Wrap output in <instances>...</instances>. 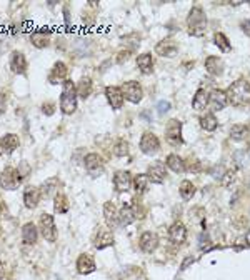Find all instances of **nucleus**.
<instances>
[{
    "instance_id": "nucleus-34",
    "label": "nucleus",
    "mask_w": 250,
    "mask_h": 280,
    "mask_svg": "<svg viewBox=\"0 0 250 280\" xmlns=\"http://www.w3.org/2000/svg\"><path fill=\"white\" fill-rule=\"evenodd\" d=\"M249 135V127L247 125H242V123H235L232 128H230V137L233 140H237V142H240V140H245Z\"/></svg>"
},
{
    "instance_id": "nucleus-39",
    "label": "nucleus",
    "mask_w": 250,
    "mask_h": 280,
    "mask_svg": "<svg viewBox=\"0 0 250 280\" xmlns=\"http://www.w3.org/2000/svg\"><path fill=\"white\" fill-rule=\"evenodd\" d=\"M128 154V142L125 139H119L114 145V155L117 157H125Z\"/></svg>"
},
{
    "instance_id": "nucleus-9",
    "label": "nucleus",
    "mask_w": 250,
    "mask_h": 280,
    "mask_svg": "<svg viewBox=\"0 0 250 280\" xmlns=\"http://www.w3.org/2000/svg\"><path fill=\"white\" fill-rule=\"evenodd\" d=\"M122 92H124L125 99H127L128 102H132V104H139L140 100H142V97H143L142 87H140V84H139V82H135V80H130V82H127V84H124Z\"/></svg>"
},
{
    "instance_id": "nucleus-32",
    "label": "nucleus",
    "mask_w": 250,
    "mask_h": 280,
    "mask_svg": "<svg viewBox=\"0 0 250 280\" xmlns=\"http://www.w3.org/2000/svg\"><path fill=\"white\" fill-rule=\"evenodd\" d=\"M200 125L207 132H214L218 125V120L215 119V115H214L212 112H207L205 115L200 117Z\"/></svg>"
},
{
    "instance_id": "nucleus-1",
    "label": "nucleus",
    "mask_w": 250,
    "mask_h": 280,
    "mask_svg": "<svg viewBox=\"0 0 250 280\" xmlns=\"http://www.w3.org/2000/svg\"><path fill=\"white\" fill-rule=\"evenodd\" d=\"M229 102L235 107H242V105L250 104V82L245 79L235 80L227 90Z\"/></svg>"
},
{
    "instance_id": "nucleus-43",
    "label": "nucleus",
    "mask_w": 250,
    "mask_h": 280,
    "mask_svg": "<svg viewBox=\"0 0 250 280\" xmlns=\"http://www.w3.org/2000/svg\"><path fill=\"white\" fill-rule=\"evenodd\" d=\"M169 108H170V104L165 102V100H162V102L157 104V112H159L160 115H163L165 112H169Z\"/></svg>"
},
{
    "instance_id": "nucleus-42",
    "label": "nucleus",
    "mask_w": 250,
    "mask_h": 280,
    "mask_svg": "<svg viewBox=\"0 0 250 280\" xmlns=\"http://www.w3.org/2000/svg\"><path fill=\"white\" fill-rule=\"evenodd\" d=\"M130 53H132V49L120 50V52H119V57H117V62H119V64H122V62L128 60V57H130Z\"/></svg>"
},
{
    "instance_id": "nucleus-5",
    "label": "nucleus",
    "mask_w": 250,
    "mask_h": 280,
    "mask_svg": "<svg viewBox=\"0 0 250 280\" xmlns=\"http://www.w3.org/2000/svg\"><path fill=\"white\" fill-rule=\"evenodd\" d=\"M165 140L174 147H179L183 143V139H182V122L177 119H172L169 120L165 127Z\"/></svg>"
},
{
    "instance_id": "nucleus-26",
    "label": "nucleus",
    "mask_w": 250,
    "mask_h": 280,
    "mask_svg": "<svg viewBox=\"0 0 250 280\" xmlns=\"http://www.w3.org/2000/svg\"><path fill=\"white\" fill-rule=\"evenodd\" d=\"M165 165L169 167L170 170H174L175 174H182V172H185V162H183V158H182V157H179V155H175V154L167 155Z\"/></svg>"
},
{
    "instance_id": "nucleus-10",
    "label": "nucleus",
    "mask_w": 250,
    "mask_h": 280,
    "mask_svg": "<svg viewBox=\"0 0 250 280\" xmlns=\"http://www.w3.org/2000/svg\"><path fill=\"white\" fill-rule=\"evenodd\" d=\"M160 149V142L157 139V135L152 134V132H145L140 139V150L143 152L145 155H152L157 154Z\"/></svg>"
},
{
    "instance_id": "nucleus-36",
    "label": "nucleus",
    "mask_w": 250,
    "mask_h": 280,
    "mask_svg": "<svg viewBox=\"0 0 250 280\" xmlns=\"http://www.w3.org/2000/svg\"><path fill=\"white\" fill-rule=\"evenodd\" d=\"M57 189H58V178L52 177V178H49V180H45L44 184H42L40 193H42V195H45V197H50Z\"/></svg>"
},
{
    "instance_id": "nucleus-24",
    "label": "nucleus",
    "mask_w": 250,
    "mask_h": 280,
    "mask_svg": "<svg viewBox=\"0 0 250 280\" xmlns=\"http://www.w3.org/2000/svg\"><path fill=\"white\" fill-rule=\"evenodd\" d=\"M205 69L210 75L218 77L224 73V62H222L220 57L210 55V57H207V60H205Z\"/></svg>"
},
{
    "instance_id": "nucleus-30",
    "label": "nucleus",
    "mask_w": 250,
    "mask_h": 280,
    "mask_svg": "<svg viewBox=\"0 0 250 280\" xmlns=\"http://www.w3.org/2000/svg\"><path fill=\"white\" fill-rule=\"evenodd\" d=\"M192 105L195 110H204V108L209 107V92L204 90V88H198L194 97Z\"/></svg>"
},
{
    "instance_id": "nucleus-14",
    "label": "nucleus",
    "mask_w": 250,
    "mask_h": 280,
    "mask_svg": "<svg viewBox=\"0 0 250 280\" xmlns=\"http://www.w3.org/2000/svg\"><path fill=\"white\" fill-rule=\"evenodd\" d=\"M179 52V45L175 44V40H172V38H165V40L159 42L157 45H155V53L160 57H175Z\"/></svg>"
},
{
    "instance_id": "nucleus-23",
    "label": "nucleus",
    "mask_w": 250,
    "mask_h": 280,
    "mask_svg": "<svg viewBox=\"0 0 250 280\" xmlns=\"http://www.w3.org/2000/svg\"><path fill=\"white\" fill-rule=\"evenodd\" d=\"M10 69L14 73H25L27 70V60H25V55L18 50L12 52V57H10Z\"/></svg>"
},
{
    "instance_id": "nucleus-29",
    "label": "nucleus",
    "mask_w": 250,
    "mask_h": 280,
    "mask_svg": "<svg viewBox=\"0 0 250 280\" xmlns=\"http://www.w3.org/2000/svg\"><path fill=\"white\" fill-rule=\"evenodd\" d=\"M0 143H2V147H3V152L12 154V152L18 147L20 140H18V137L15 134H7V135H3V137L0 139Z\"/></svg>"
},
{
    "instance_id": "nucleus-6",
    "label": "nucleus",
    "mask_w": 250,
    "mask_h": 280,
    "mask_svg": "<svg viewBox=\"0 0 250 280\" xmlns=\"http://www.w3.org/2000/svg\"><path fill=\"white\" fill-rule=\"evenodd\" d=\"M40 232L47 242H55L57 239L55 222H54V217L49 215V213H42L40 215Z\"/></svg>"
},
{
    "instance_id": "nucleus-13",
    "label": "nucleus",
    "mask_w": 250,
    "mask_h": 280,
    "mask_svg": "<svg viewBox=\"0 0 250 280\" xmlns=\"http://www.w3.org/2000/svg\"><path fill=\"white\" fill-rule=\"evenodd\" d=\"M105 97H107V102L110 104V107L114 108V110H119V108H122L124 105V92L120 87H107L105 88Z\"/></svg>"
},
{
    "instance_id": "nucleus-37",
    "label": "nucleus",
    "mask_w": 250,
    "mask_h": 280,
    "mask_svg": "<svg viewBox=\"0 0 250 280\" xmlns=\"http://www.w3.org/2000/svg\"><path fill=\"white\" fill-rule=\"evenodd\" d=\"M179 192H180V195H182L183 200H190V198L194 197V193H195V185L190 180H183L182 184H180V189H179Z\"/></svg>"
},
{
    "instance_id": "nucleus-2",
    "label": "nucleus",
    "mask_w": 250,
    "mask_h": 280,
    "mask_svg": "<svg viewBox=\"0 0 250 280\" xmlns=\"http://www.w3.org/2000/svg\"><path fill=\"white\" fill-rule=\"evenodd\" d=\"M187 27H189V34L194 37H202L207 32V17L205 12L200 7H194L190 10L189 17H187Z\"/></svg>"
},
{
    "instance_id": "nucleus-12",
    "label": "nucleus",
    "mask_w": 250,
    "mask_h": 280,
    "mask_svg": "<svg viewBox=\"0 0 250 280\" xmlns=\"http://www.w3.org/2000/svg\"><path fill=\"white\" fill-rule=\"evenodd\" d=\"M229 104V99H227V92L224 90H212L209 93V107L212 108L214 112H218L222 108H225V105Z\"/></svg>"
},
{
    "instance_id": "nucleus-40",
    "label": "nucleus",
    "mask_w": 250,
    "mask_h": 280,
    "mask_svg": "<svg viewBox=\"0 0 250 280\" xmlns=\"http://www.w3.org/2000/svg\"><path fill=\"white\" fill-rule=\"evenodd\" d=\"M235 175H237L235 169L227 170V172H225V175H224V178H222V185H224V187H229L233 180H235Z\"/></svg>"
},
{
    "instance_id": "nucleus-15",
    "label": "nucleus",
    "mask_w": 250,
    "mask_h": 280,
    "mask_svg": "<svg viewBox=\"0 0 250 280\" xmlns=\"http://www.w3.org/2000/svg\"><path fill=\"white\" fill-rule=\"evenodd\" d=\"M104 219H105V224H107L108 228H117L120 225V220H119V210H117L115 204L112 202H105L104 205Z\"/></svg>"
},
{
    "instance_id": "nucleus-25",
    "label": "nucleus",
    "mask_w": 250,
    "mask_h": 280,
    "mask_svg": "<svg viewBox=\"0 0 250 280\" xmlns=\"http://www.w3.org/2000/svg\"><path fill=\"white\" fill-rule=\"evenodd\" d=\"M30 42L37 49H45L50 44V34L45 32V30H35V32L30 34Z\"/></svg>"
},
{
    "instance_id": "nucleus-7",
    "label": "nucleus",
    "mask_w": 250,
    "mask_h": 280,
    "mask_svg": "<svg viewBox=\"0 0 250 280\" xmlns=\"http://www.w3.org/2000/svg\"><path fill=\"white\" fill-rule=\"evenodd\" d=\"M93 247L102 250V248H107L110 245H114V233H112L110 228H105V227H99L95 230V235L92 239Z\"/></svg>"
},
{
    "instance_id": "nucleus-27",
    "label": "nucleus",
    "mask_w": 250,
    "mask_h": 280,
    "mask_svg": "<svg viewBox=\"0 0 250 280\" xmlns=\"http://www.w3.org/2000/svg\"><path fill=\"white\" fill-rule=\"evenodd\" d=\"M137 67L140 69V72H142L143 75L152 73V70H154V60H152L150 53H142V55L137 57Z\"/></svg>"
},
{
    "instance_id": "nucleus-46",
    "label": "nucleus",
    "mask_w": 250,
    "mask_h": 280,
    "mask_svg": "<svg viewBox=\"0 0 250 280\" xmlns=\"http://www.w3.org/2000/svg\"><path fill=\"white\" fill-rule=\"evenodd\" d=\"M192 262H194V259H190V257H189V259H187L185 262L182 263V270H185V268H187V265H189V263H192Z\"/></svg>"
},
{
    "instance_id": "nucleus-38",
    "label": "nucleus",
    "mask_w": 250,
    "mask_h": 280,
    "mask_svg": "<svg viewBox=\"0 0 250 280\" xmlns=\"http://www.w3.org/2000/svg\"><path fill=\"white\" fill-rule=\"evenodd\" d=\"M214 40H215V45L222 50V52H229V50L232 49V47H230L229 38L225 37L222 32H217L215 35H214Z\"/></svg>"
},
{
    "instance_id": "nucleus-8",
    "label": "nucleus",
    "mask_w": 250,
    "mask_h": 280,
    "mask_svg": "<svg viewBox=\"0 0 250 280\" xmlns=\"http://www.w3.org/2000/svg\"><path fill=\"white\" fill-rule=\"evenodd\" d=\"M84 165H85V170L89 172V175H92V177H99V175L104 174V160L99 154L85 155Z\"/></svg>"
},
{
    "instance_id": "nucleus-31",
    "label": "nucleus",
    "mask_w": 250,
    "mask_h": 280,
    "mask_svg": "<svg viewBox=\"0 0 250 280\" xmlns=\"http://www.w3.org/2000/svg\"><path fill=\"white\" fill-rule=\"evenodd\" d=\"M75 88H77V95H80L84 100L89 99L92 93V80L89 79V77H84V79H80Z\"/></svg>"
},
{
    "instance_id": "nucleus-33",
    "label": "nucleus",
    "mask_w": 250,
    "mask_h": 280,
    "mask_svg": "<svg viewBox=\"0 0 250 280\" xmlns=\"http://www.w3.org/2000/svg\"><path fill=\"white\" fill-rule=\"evenodd\" d=\"M70 209L69 198L65 193H57L55 195V204H54V210L55 213H67Z\"/></svg>"
},
{
    "instance_id": "nucleus-3",
    "label": "nucleus",
    "mask_w": 250,
    "mask_h": 280,
    "mask_svg": "<svg viewBox=\"0 0 250 280\" xmlns=\"http://www.w3.org/2000/svg\"><path fill=\"white\" fill-rule=\"evenodd\" d=\"M60 110L65 115H72L77 110V88L72 80L64 82V88H62L60 95Z\"/></svg>"
},
{
    "instance_id": "nucleus-4",
    "label": "nucleus",
    "mask_w": 250,
    "mask_h": 280,
    "mask_svg": "<svg viewBox=\"0 0 250 280\" xmlns=\"http://www.w3.org/2000/svg\"><path fill=\"white\" fill-rule=\"evenodd\" d=\"M22 184V174L14 167H7L0 175V185L3 190H15Z\"/></svg>"
},
{
    "instance_id": "nucleus-21",
    "label": "nucleus",
    "mask_w": 250,
    "mask_h": 280,
    "mask_svg": "<svg viewBox=\"0 0 250 280\" xmlns=\"http://www.w3.org/2000/svg\"><path fill=\"white\" fill-rule=\"evenodd\" d=\"M40 198L42 193L40 189H37V187H29L23 192V204H25L27 209H35L38 205V202H40Z\"/></svg>"
},
{
    "instance_id": "nucleus-22",
    "label": "nucleus",
    "mask_w": 250,
    "mask_h": 280,
    "mask_svg": "<svg viewBox=\"0 0 250 280\" xmlns=\"http://www.w3.org/2000/svg\"><path fill=\"white\" fill-rule=\"evenodd\" d=\"M95 270V262L89 254H82L79 259H77V272L80 275H89Z\"/></svg>"
},
{
    "instance_id": "nucleus-47",
    "label": "nucleus",
    "mask_w": 250,
    "mask_h": 280,
    "mask_svg": "<svg viewBox=\"0 0 250 280\" xmlns=\"http://www.w3.org/2000/svg\"><path fill=\"white\" fill-rule=\"evenodd\" d=\"M2 154H3V147H2V143H0V157H2Z\"/></svg>"
},
{
    "instance_id": "nucleus-17",
    "label": "nucleus",
    "mask_w": 250,
    "mask_h": 280,
    "mask_svg": "<svg viewBox=\"0 0 250 280\" xmlns=\"http://www.w3.org/2000/svg\"><path fill=\"white\" fill-rule=\"evenodd\" d=\"M139 210H137V205L135 204H128L119 212V220H120V225L127 227V225L134 224V222L139 219Z\"/></svg>"
},
{
    "instance_id": "nucleus-16",
    "label": "nucleus",
    "mask_w": 250,
    "mask_h": 280,
    "mask_svg": "<svg viewBox=\"0 0 250 280\" xmlns=\"http://www.w3.org/2000/svg\"><path fill=\"white\" fill-rule=\"evenodd\" d=\"M67 73H69L67 65H65L64 62H55L49 73V82L52 85L62 84V82H65V79H67Z\"/></svg>"
},
{
    "instance_id": "nucleus-41",
    "label": "nucleus",
    "mask_w": 250,
    "mask_h": 280,
    "mask_svg": "<svg viewBox=\"0 0 250 280\" xmlns=\"http://www.w3.org/2000/svg\"><path fill=\"white\" fill-rule=\"evenodd\" d=\"M42 112H44L45 115H54V112H55V104L54 102L42 104Z\"/></svg>"
},
{
    "instance_id": "nucleus-11",
    "label": "nucleus",
    "mask_w": 250,
    "mask_h": 280,
    "mask_svg": "<svg viewBox=\"0 0 250 280\" xmlns=\"http://www.w3.org/2000/svg\"><path fill=\"white\" fill-rule=\"evenodd\" d=\"M169 239L174 245H182L187 240V228L182 222H174L169 228Z\"/></svg>"
},
{
    "instance_id": "nucleus-45",
    "label": "nucleus",
    "mask_w": 250,
    "mask_h": 280,
    "mask_svg": "<svg viewBox=\"0 0 250 280\" xmlns=\"http://www.w3.org/2000/svg\"><path fill=\"white\" fill-rule=\"evenodd\" d=\"M5 277V265H3V262H0V280H3Z\"/></svg>"
},
{
    "instance_id": "nucleus-18",
    "label": "nucleus",
    "mask_w": 250,
    "mask_h": 280,
    "mask_svg": "<svg viewBox=\"0 0 250 280\" xmlns=\"http://www.w3.org/2000/svg\"><path fill=\"white\" fill-rule=\"evenodd\" d=\"M148 180L152 184H162L167 177V170H165V163L163 162H155L154 165L148 167V174H147Z\"/></svg>"
},
{
    "instance_id": "nucleus-28",
    "label": "nucleus",
    "mask_w": 250,
    "mask_h": 280,
    "mask_svg": "<svg viewBox=\"0 0 250 280\" xmlns=\"http://www.w3.org/2000/svg\"><path fill=\"white\" fill-rule=\"evenodd\" d=\"M37 228H35L34 224H25L22 227V240L25 245H34L35 242H37Z\"/></svg>"
},
{
    "instance_id": "nucleus-44",
    "label": "nucleus",
    "mask_w": 250,
    "mask_h": 280,
    "mask_svg": "<svg viewBox=\"0 0 250 280\" xmlns=\"http://www.w3.org/2000/svg\"><path fill=\"white\" fill-rule=\"evenodd\" d=\"M5 108H7V97H5V93L0 92V115L5 112Z\"/></svg>"
},
{
    "instance_id": "nucleus-35",
    "label": "nucleus",
    "mask_w": 250,
    "mask_h": 280,
    "mask_svg": "<svg viewBox=\"0 0 250 280\" xmlns=\"http://www.w3.org/2000/svg\"><path fill=\"white\" fill-rule=\"evenodd\" d=\"M148 182L150 180H148L147 174H139V175H135V178L132 180V184H134V189H135L137 193H143L147 190Z\"/></svg>"
},
{
    "instance_id": "nucleus-19",
    "label": "nucleus",
    "mask_w": 250,
    "mask_h": 280,
    "mask_svg": "<svg viewBox=\"0 0 250 280\" xmlns=\"http://www.w3.org/2000/svg\"><path fill=\"white\" fill-rule=\"evenodd\" d=\"M139 245L145 254H152V252H155V248L159 247V237L155 235L154 232H143L142 235H140Z\"/></svg>"
},
{
    "instance_id": "nucleus-20",
    "label": "nucleus",
    "mask_w": 250,
    "mask_h": 280,
    "mask_svg": "<svg viewBox=\"0 0 250 280\" xmlns=\"http://www.w3.org/2000/svg\"><path fill=\"white\" fill-rule=\"evenodd\" d=\"M114 185L117 192H127L132 185V175L127 170H119L114 175Z\"/></svg>"
}]
</instances>
